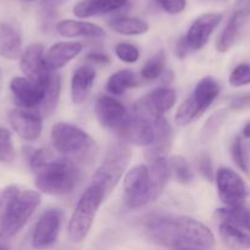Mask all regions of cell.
Masks as SVG:
<instances>
[{"instance_id": "1", "label": "cell", "mask_w": 250, "mask_h": 250, "mask_svg": "<svg viewBox=\"0 0 250 250\" xmlns=\"http://www.w3.org/2000/svg\"><path fill=\"white\" fill-rule=\"evenodd\" d=\"M144 229L150 241L167 248L211 249L215 246L209 227L188 216L149 215L144 220Z\"/></svg>"}, {"instance_id": "2", "label": "cell", "mask_w": 250, "mask_h": 250, "mask_svg": "<svg viewBox=\"0 0 250 250\" xmlns=\"http://www.w3.org/2000/svg\"><path fill=\"white\" fill-rule=\"evenodd\" d=\"M28 165L36 176L37 189L45 194H68L80 180V171L72 160L56 158L48 149H31Z\"/></svg>"}, {"instance_id": "3", "label": "cell", "mask_w": 250, "mask_h": 250, "mask_svg": "<svg viewBox=\"0 0 250 250\" xmlns=\"http://www.w3.org/2000/svg\"><path fill=\"white\" fill-rule=\"evenodd\" d=\"M105 197L104 190L95 183H92L84 190L68 222V237L73 243H81L88 236Z\"/></svg>"}, {"instance_id": "4", "label": "cell", "mask_w": 250, "mask_h": 250, "mask_svg": "<svg viewBox=\"0 0 250 250\" xmlns=\"http://www.w3.org/2000/svg\"><path fill=\"white\" fill-rule=\"evenodd\" d=\"M131 149L125 143H116L107 150L104 160L93 176L92 183L99 186L105 195L112 192L131 160Z\"/></svg>"}, {"instance_id": "5", "label": "cell", "mask_w": 250, "mask_h": 250, "mask_svg": "<svg viewBox=\"0 0 250 250\" xmlns=\"http://www.w3.org/2000/svg\"><path fill=\"white\" fill-rule=\"evenodd\" d=\"M51 143L58 153L84 158L94 149L92 137L75 125L58 122L51 127Z\"/></svg>"}, {"instance_id": "6", "label": "cell", "mask_w": 250, "mask_h": 250, "mask_svg": "<svg viewBox=\"0 0 250 250\" xmlns=\"http://www.w3.org/2000/svg\"><path fill=\"white\" fill-rule=\"evenodd\" d=\"M39 204H41L39 192L32 189L20 190L19 194L10 205L7 217L5 220L1 234H0V241L16 236L23 229Z\"/></svg>"}, {"instance_id": "7", "label": "cell", "mask_w": 250, "mask_h": 250, "mask_svg": "<svg viewBox=\"0 0 250 250\" xmlns=\"http://www.w3.org/2000/svg\"><path fill=\"white\" fill-rule=\"evenodd\" d=\"M154 199L149 167L139 165L127 172L124 182V202L128 209H139Z\"/></svg>"}, {"instance_id": "8", "label": "cell", "mask_w": 250, "mask_h": 250, "mask_svg": "<svg viewBox=\"0 0 250 250\" xmlns=\"http://www.w3.org/2000/svg\"><path fill=\"white\" fill-rule=\"evenodd\" d=\"M177 95L172 88H158L139 98L133 106V114L153 124L175 105Z\"/></svg>"}, {"instance_id": "9", "label": "cell", "mask_w": 250, "mask_h": 250, "mask_svg": "<svg viewBox=\"0 0 250 250\" xmlns=\"http://www.w3.org/2000/svg\"><path fill=\"white\" fill-rule=\"evenodd\" d=\"M216 186L220 199L227 207L243 204L250 194L249 187L243 178L229 167L219 168Z\"/></svg>"}, {"instance_id": "10", "label": "cell", "mask_w": 250, "mask_h": 250, "mask_svg": "<svg viewBox=\"0 0 250 250\" xmlns=\"http://www.w3.org/2000/svg\"><path fill=\"white\" fill-rule=\"evenodd\" d=\"M20 67L23 75L38 84H45L53 71L48 67L42 44H32L21 55Z\"/></svg>"}, {"instance_id": "11", "label": "cell", "mask_w": 250, "mask_h": 250, "mask_svg": "<svg viewBox=\"0 0 250 250\" xmlns=\"http://www.w3.org/2000/svg\"><path fill=\"white\" fill-rule=\"evenodd\" d=\"M62 222V212L59 209H49L44 211L36 224L32 234L34 248H49L56 242Z\"/></svg>"}, {"instance_id": "12", "label": "cell", "mask_w": 250, "mask_h": 250, "mask_svg": "<svg viewBox=\"0 0 250 250\" xmlns=\"http://www.w3.org/2000/svg\"><path fill=\"white\" fill-rule=\"evenodd\" d=\"M94 110L99 124L104 128L112 129L116 133H119L131 116L119 100L107 95H103L97 100Z\"/></svg>"}, {"instance_id": "13", "label": "cell", "mask_w": 250, "mask_h": 250, "mask_svg": "<svg viewBox=\"0 0 250 250\" xmlns=\"http://www.w3.org/2000/svg\"><path fill=\"white\" fill-rule=\"evenodd\" d=\"M45 84H38L27 77L12 78L10 89L14 94V102L17 107L26 110L37 109L44 99Z\"/></svg>"}, {"instance_id": "14", "label": "cell", "mask_w": 250, "mask_h": 250, "mask_svg": "<svg viewBox=\"0 0 250 250\" xmlns=\"http://www.w3.org/2000/svg\"><path fill=\"white\" fill-rule=\"evenodd\" d=\"M9 122L15 132L27 142H34L41 137L43 119L31 110L16 107L9 112Z\"/></svg>"}, {"instance_id": "15", "label": "cell", "mask_w": 250, "mask_h": 250, "mask_svg": "<svg viewBox=\"0 0 250 250\" xmlns=\"http://www.w3.org/2000/svg\"><path fill=\"white\" fill-rule=\"evenodd\" d=\"M221 21L222 15L217 14V12L204 14L198 17L197 20H194V22L190 24L189 29L186 34V38L189 43L190 49L192 50H200L202 48H204L209 42L212 32L221 23Z\"/></svg>"}, {"instance_id": "16", "label": "cell", "mask_w": 250, "mask_h": 250, "mask_svg": "<svg viewBox=\"0 0 250 250\" xmlns=\"http://www.w3.org/2000/svg\"><path fill=\"white\" fill-rule=\"evenodd\" d=\"M153 126L154 139L144 151V158L148 163L156 159H165L172 146V128L167 120L160 116L153 122Z\"/></svg>"}, {"instance_id": "17", "label": "cell", "mask_w": 250, "mask_h": 250, "mask_svg": "<svg viewBox=\"0 0 250 250\" xmlns=\"http://www.w3.org/2000/svg\"><path fill=\"white\" fill-rule=\"evenodd\" d=\"M119 136L127 143L148 146L154 139V126L151 122L133 114L120 129Z\"/></svg>"}, {"instance_id": "18", "label": "cell", "mask_w": 250, "mask_h": 250, "mask_svg": "<svg viewBox=\"0 0 250 250\" xmlns=\"http://www.w3.org/2000/svg\"><path fill=\"white\" fill-rule=\"evenodd\" d=\"M83 45L78 42H60L46 51L45 61L51 71H56L67 65L82 51Z\"/></svg>"}, {"instance_id": "19", "label": "cell", "mask_w": 250, "mask_h": 250, "mask_svg": "<svg viewBox=\"0 0 250 250\" xmlns=\"http://www.w3.org/2000/svg\"><path fill=\"white\" fill-rule=\"evenodd\" d=\"M97 73L90 66H81L71 80V98L73 104H82L89 97Z\"/></svg>"}, {"instance_id": "20", "label": "cell", "mask_w": 250, "mask_h": 250, "mask_svg": "<svg viewBox=\"0 0 250 250\" xmlns=\"http://www.w3.org/2000/svg\"><path fill=\"white\" fill-rule=\"evenodd\" d=\"M127 4L128 0H81L73 7V14L80 19H88L117 11Z\"/></svg>"}, {"instance_id": "21", "label": "cell", "mask_w": 250, "mask_h": 250, "mask_svg": "<svg viewBox=\"0 0 250 250\" xmlns=\"http://www.w3.org/2000/svg\"><path fill=\"white\" fill-rule=\"evenodd\" d=\"M56 31L60 36L66 38L75 37H87V38H102L105 31L100 26L90 22L76 21V20H63L56 24Z\"/></svg>"}, {"instance_id": "22", "label": "cell", "mask_w": 250, "mask_h": 250, "mask_svg": "<svg viewBox=\"0 0 250 250\" xmlns=\"http://www.w3.org/2000/svg\"><path fill=\"white\" fill-rule=\"evenodd\" d=\"M22 55V39L19 31L7 22H0V56L17 60Z\"/></svg>"}, {"instance_id": "23", "label": "cell", "mask_w": 250, "mask_h": 250, "mask_svg": "<svg viewBox=\"0 0 250 250\" xmlns=\"http://www.w3.org/2000/svg\"><path fill=\"white\" fill-rule=\"evenodd\" d=\"M219 94L220 84L217 83V81L212 77H204L199 81L190 97L197 105L199 115H202L211 106Z\"/></svg>"}, {"instance_id": "24", "label": "cell", "mask_w": 250, "mask_h": 250, "mask_svg": "<svg viewBox=\"0 0 250 250\" xmlns=\"http://www.w3.org/2000/svg\"><path fill=\"white\" fill-rule=\"evenodd\" d=\"M60 77L56 73H54L53 71L45 84V94H44L43 102L41 103V105L37 109L31 110V111L36 112L42 119L48 117L55 110V107L58 106L59 98H60Z\"/></svg>"}, {"instance_id": "25", "label": "cell", "mask_w": 250, "mask_h": 250, "mask_svg": "<svg viewBox=\"0 0 250 250\" xmlns=\"http://www.w3.org/2000/svg\"><path fill=\"white\" fill-rule=\"evenodd\" d=\"M148 164L151 186H153L154 199H158L163 194L164 189L166 188L168 180H170V164L165 159H156V160L149 161Z\"/></svg>"}, {"instance_id": "26", "label": "cell", "mask_w": 250, "mask_h": 250, "mask_svg": "<svg viewBox=\"0 0 250 250\" xmlns=\"http://www.w3.org/2000/svg\"><path fill=\"white\" fill-rule=\"evenodd\" d=\"M220 237L222 242L229 248L232 249H248L250 248V233L244 229L229 224L221 222L219 227Z\"/></svg>"}, {"instance_id": "27", "label": "cell", "mask_w": 250, "mask_h": 250, "mask_svg": "<svg viewBox=\"0 0 250 250\" xmlns=\"http://www.w3.org/2000/svg\"><path fill=\"white\" fill-rule=\"evenodd\" d=\"M216 217L221 222H229L250 233V209L241 205L225 207L216 211Z\"/></svg>"}, {"instance_id": "28", "label": "cell", "mask_w": 250, "mask_h": 250, "mask_svg": "<svg viewBox=\"0 0 250 250\" xmlns=\"http://www.w3.org/2000/svg\"><path fill=\"white\" fill-rule=\"evenodd\" d=\"M109 27L116 33L125 36H139L148 32L149 29L148 22L128 16H117L109 20Z\"/></svg>"}, {"instance_id": "29", "label": "cell", "mask_w": 250, "mask_h": 250, "mask_svg": "<svg viewBox=\"0 0 250 250\" xmlns=\"http://www.w3.org/2000/svg\"><path fill=\"white\" fill-rule=\"evenodd\" d=\"M243 19H246V17H243L237 11H234L233 15L229 17L226 27H225L224 31L221 32V34H220L216 41V49L220 53L229 51L233 46V44L236 43L239 31H241Z\"/></svg>"}, {"instance_id": "30", "label": "cell", "mask_w": 250, "mask_h": 250, "mask_svg": "<svg viewBox=\"0 0 250 250\" xmlns=\"http://www.w3.org/2000/svg\"><path fill=\"white\" fill-rule=\"evenodd\" d=\"M137 85V78L129 70H121L110 76L106 83V90L110 94L122 95L127 89Z\"/></svg>"}, {"instance_id": "31", "label": "cell", "mask_w": 250, "mask_h": 250, "mask_svg": "<svg viewBox=\"0 0 250 250\" xmlns=\"http://www.w3.org/2000/svg\"><path fill=\"white\" fill-rule=\"evenodd\" d=\"M165 65H166V56L164 51H158L154 56H151L148 61L146 62V65L143 66L141 71L142 77L146 78L148 81L156 80V78L160 77L161 75L165 71Z\"/></svg>"}, {"instance_id": "32", "label": "cell", "mask_w": 250, "mask_h": 250, "mask_svg": "<svg viewBox=\"0 0 250 250\" xmlns=\"http://www.w3.org/2000/svg\"><path fill=\"white\" fill-rule=\"evenodd\" d=\"M199 116L200 115L199 111H198L197 105H195L192 97H189L178 106L177 111H176L175 121L178 126H187Z\"/></svg>"}, {"instance_id": "33", "label": "cell", "mask_w": 250, "mask_h": 250, "mask_svg": "<svg viewBox=\"0 0 250 250\" xmlns=\"http://www.w3.org/2000/svg\"><path fill=\"white\" fill-rule=\"evenodd\" d=\"M232 158L243 172L250 173L249 148L241 137L234 139L233 144H232Z\"/></svg>"}, {"instance_id": "34", "label": "cell", "mask_w": 250, "mask_h": 250, "mask_svg": "<svg viewBox=\"0 0 250 250\" xmlns=\"http://www.w3.org/2000/svg\"><path fill=\"white\" fill-rule=\"evenodd\" d=\"M168 164H170L171 172H173L175 178L178 182L182 183V185H187V183L192 182L193 172L185 158L178 155L172 156Z\"/></svg>"}, {"instance_id": "35", "label": "cell", "mask_w": 250, "mask_h": 250, "mask_svg": "<svg viewBox=\"0 0 250 250\" xmlns=\"http://www.w3.org/2000/svg\"><path fill=\"white\" fill-rule=\"evenodd\" d=\"M227 117V110H219L215 114H212L207 122L204 124L202 128V141L203 142H209L215 134L219 132L221 126L224 125L225 120Z\"/></svg>"}, {"instance_id": "36", "label": "cell", "mask_w": 250, "mask_h": 250, "mask_svg": "<svg viewBox=\"0 0 250 250\" xmlns=\"http://www.w3.org/2000/svg\"><path fill=\"white\" fill-rule=\"evenodd\" d=\"M20 187L11 185L5 187L4 189L0 190V234H1L2 227H4L5 220L7 217V212H9L10 205H11L12 200L16 198L19 194Z\"/></svg>"}, {"instance_id": "37", "label": "cell", "mask_w": 250, "mask_h": 250, "mask_svg": "<svg viewBox=\"0 0 250 250\" xmlns=\"http://www.w3.org/2000/svg\"><path fill=\"white\" fill-rule=\"evenodd\" d=\"M15 160V148L11 134L4 127H0V163L11 164Z\"/></svg>"}, {"instance_id": "38", "label": "cell", "mask_w": 250, "mask_h": 250, "mask_svg": "<svg viewBox=\"0 0 250 250\" xmlns=\"http://www.w3.org/2000/svg\"><path fill=\"white\" fill-rule=\"evenodd\" d=\"M229 82L232 87L239 88L250 83V65L249 63H239L231 72Z\"/></svg>"}, {"instance_id": "39", "label": "cell", "mask_w": 250, "mask_h": 250, "mask_svg": "<svg viewBox=\"0 0 250 250\" xmlns=\"http://www.w3.org/2000/svg\"><path fill=\"white\" fill-rule=\"evenodd\" d=\"M115 53H116L117 58L120 60H122L124 62L127 63H133L137 62L139 59V50L137 46H134L133 44L129 43H120L117 44L116 48H115Z\"/></svg>"}, {"instance_id": "40", "label": "cell", "mask_w": 250, "mask_h": 250, "mask_svg": "<svg viewBox=\"0 0 250 250\" xmlns=\"http://www.w3.org/2000/svg\"><path fill=\"white\" fill-rule=\"evenodd\" d=\"M154 2L160 9L171 15L180 14L187 6V0H154Z\"/></svg>"}, {"instance_id": "41", "label": "cell", "mask_w": 250, "mask_h": 250, "mask_svg": "<svg viewBox=\"0 0 250 250\" xmlns=\"http://www.w3.org/2000/svg\"><path fill=\"white\" fill-rule=\"evenodd\" d=\"M199 171L204 178H207L209 182L214 181V170H212L211 158L208 154H203L199 159Z\"/></svg>"}, {"instance_id": "42", "label": "cell", "mask_w": 250, "mask_h": 250, "mask_svg": "<svg viewBox=\"0 0 250 250\" xmlns=\"http://www.w3.org/2000/svg\"><path fill=\"white\" fill-rule=\"evenodd\" d=\"M189 50H192V49H190L187 38H186V37H182V38L178 39L175 46V53L176 55H177V58L185 59L186 56H187V54L189 53Z\"/></svg>"}, {"instance_id": "43", "label": "cell", "mask_w": 250, "mask_h": 250, "mask_svg": "<svg viewBox=\"0 0 250 250\" xmlns=\"http://www.w3.org/2000/svg\"><path fill=\"white\" fill-rule=\"evenodd\" d=\"M87 60L97 65H107L110 63V58L104 53H99V51H93L87 55Z\"/></svg>"}, {"instance_id": "44", "label": "cell", "mask_w": 250, "mask_h": 250, "mask_svg": "<svg viewBox=\"0 0 250 250\" xmlns=\"http://www.w3.org/2000/svg\"><path fill=\"white\" fill-rule=\"evenodd\" d=\"M249 105H250V95L237 97L231 102L232 109H242V107L249 106Z\"/></svg>"}, {"instance_id": "45", "label": "cell", "mask_w": 250, "mask_h": 250, "mask_svg": "<svg viewBox=\"0 0 250 250\" xmlns=\"http://www.w3.org/2000/svg\"><path fill=\"white\" fill-rule=\"evenodd\" d=\"M238 14H241L243 17H249L250 16V0H239L237 2L236 10Z\"/></svg>"}, {"instance_id": "46", "label": "cell", "mask_w": 250, "mask_h": 250, "mask_svg": "<svg viewBox=\"0 0 250 250\" xmlns=\"http://www.w3.org/2000/svg\"><path fill=\"white\" fill-rule=\"evenodd\" d=\"M243 136L246 137V138H249L250 139V122L248 125H247L246 127H244L243 129Z\"/></svg>"}, {"instance_id": "47", "label": "cell", "mask_w": 250, "mask_h": 250, "mask_svg": "<svg viewBox=\"0 0 250 250\" xmlns=\"http://www.w3.org/2000/svg\"><path fill=\"white\" fill-rule=\"evenodd\" d=\"M7 248H9V247L5 246L4 243H1V242H0V249H7Z\"/></svg>"}, {"instance_id": "48", "label": "cell", "mask_w": 250, "mask_h": 250, "mask_svg": "<svg viewBox=\"0 0 250 250\" xmlns=\"http://www.w3.org/2000/svg\"><path fill=\"white\" fill-rule=\"evenodd\" d=\"M28 1H33V0H28Z\"/></svg>"}, {"instance_id": "49", "label": "cell", "mask_w": 250, "mask_h": 250, "mask_svg": "<svg viewBox=\"0 0 250 250\" xmlns=\"http://www.w3.org/2000/svg\"><path fill=\"white\" fill-rule=\"evenodd\" d=\"M0 76H1V72H0Z\"/></svg>"}]
</instances>
